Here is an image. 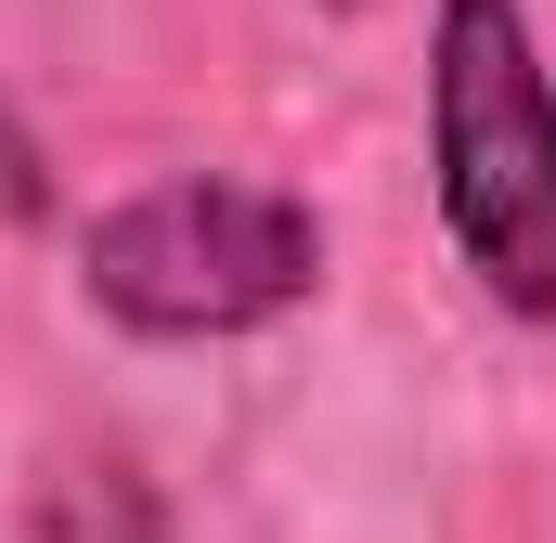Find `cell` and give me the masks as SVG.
I'll list each match as a JSON object with an SVG mask.
<instances>
[{"label": "cell", "mask_w": 556, "mask_h": 543, "mask_svg": "<svg viewBox=\"0 0 556 543\" xmlns=\"http://www.w3.org/2000/svg\"><path fill=\"white\" fill-rule=\"evenodd\" d=\"M78 298L142 350H220L324 298V207L247 168H168L78 233Z\"/></svg>", "instance_id": "1"}, {"label": "cell", "mask_w": 556, "mask_h": 543, "mask_svg": "<svg viewBox=\"0 0 556 543\" xmlns=\"http://www.w3.org/2000/svg\"><path fill=\"white\" fill-rule=\"evenodd\" d=\"M427 181L479 298L556 324V65L518 0L427 13Z\"/></svg>", "instance_id": "2"}, {"label": "cell", "mask_w": 556, "mask_h": 543, "mask_svg": "<svg viewBox=\"0 0 556 543\" xmlns=\"http://www.w3.org/2000/svg\"><path fill=\"white\" fill-rule=\"evenodd\" d=\"M311 13H363V0H311Z\"/></svg>", "instance_id": "3"}]
</instances>
